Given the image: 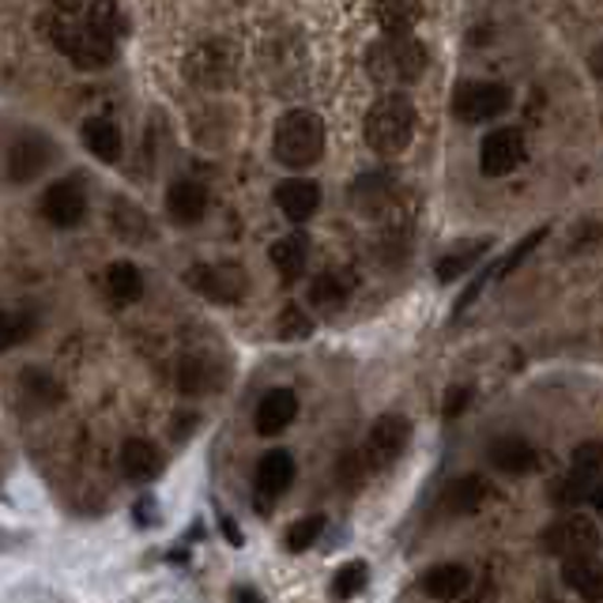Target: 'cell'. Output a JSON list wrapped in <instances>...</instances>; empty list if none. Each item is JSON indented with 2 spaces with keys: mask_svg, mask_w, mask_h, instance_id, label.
<instances>
[{
  "mask_svg": "<svg viewBox=\"0 0 603 603\" xmlns=\"http://www.w3.org/2000/svg\"><path fill=\"white\" fill-rule=\"evenodd\" d=\"M50 38L76 68H106L114 61V35L87 8H65L53 15Z\"/></svg>",
  "mask_w": 603,
  "mask_h": 603,
  "instance_id": "cell-1",
  "label": "cell"
},
{
  "mask_svg": "<svg viewBox=\"0 0 603 603\" xmlns=\"http://www.w3.org/2000/svg\"><path fill=\"white\" fill-rule=\"evenodd\" d=\"M272 151L287 170H306L324 155V125L313 110H291L280 117L272 137Z\"/></svg>",
  "mask_w": 603,
  "mask_h": 603,
  "instance_id": "cell-2",
  "label": "cell"
},
{
  "mask_svg": "<svg viewBox=\"0 0 603 603\" xmlns=\"http://www.w3.org/2000/svg\"><path fill=\"white\" fill-rule=\"evenodd\" d=\"M370 151L377 155H400L415 137V106L408 94H385L370 106L367 125H362Z\"/></svg>",
  "mask_w": 603,
  "mask_h": 603,
  "instance_id": "cell-3",
  "label": "cell"
},
{
  "mask_svg": "<svg viewBox=\"0 0 603 603\" xmlns=\"http://www.w3.org/2000/svg\"><path fill=\"white\" fill-rule=\"evenodd\" d=\"M367 68L381 87H408L423 76L426 68V46L415 38H381L377 46H370Z\"/></svg>",
  "mask_w": 603,
  "mask_h": 603,
  "instance_id": "cell-4",
  "label": "cell"
},
{
  "mask_svg": "<svg viewBox=\"0 0 603 603\" xmlns=\"http://www.w3.org/2000/svg\"><path fill=\"white\" fill-rule=\"evenodd\" d=\"M543 551L562 559L566 566L569 562H589V559H596V551H600V531L585 513H569V517L554 521V525L543 531Z\"/></svg>",
  "mask_w": 603,
  "mask_h": 603,
  "instance_id": "cell-5",
  "label": "cell"
},
{
  "mask_svg": "<svg viewBox=\"0 0 603 603\" xmlns=\"http://www.w3.org/2000/svg\"><path fill=\"white\" fill-rule=\"evenodd\" d=\"M513 94L505 84H490V79H472V84H460L452 94V117L464 125H483L495 121L510 110Z\"/></svg>",
  "mask_w": 603,
  "mask_h": 603,
  "instance_id": "cell-6",
  "label": "cell"
},
{
  "mask_svg": "<svg viewBox=\"0 0 603 603\" xmlns=\"http://www.w3.org/2000/svg\"><path fill=\"white\" fill-rule=\"evenodd\" d=\"M411 441V423L403 415H381L374 426L367 431V441H362V457H367L370 472H385L400 460V452L408 449Z\"/></svg>",
  "mask_w": 603,
  "mask_h": 603,
  "instance_id": "cell-7",
  "label": "cell"
},
{
  "mask_svg": "<svg viewBox=\"0 0 603 603\" xmlns=\"http://www.w3.org/2000/svg\"><path fill=\"white\" fill-rule=\"evenodd\" d=\"M189 283L201 291L204 298L219 302V306H238L249 291V280L238 265H196L189 272Z\"/></svg>",
  "mask_w": 603,
  "mask_h": 603,
  "instance_id": "cell-8",
  "label": "cell"
},
{
  "mask_svg": "<svg viewBox=\"0 0 603 603\" xmlns=\"http://www.w3.org/2000/svg\"><path fill=\"white\" fill-rule=\"evenodd\" d=\"M42 216L50 219L53 227L68 230V227H79L87 216V193L84 185H79V178H65V181H53L50 189L42 193Z\"/></svg>",
  "mask_w": 603,
  "mask_h": 603,
  "instance_id": "cell-9",
  "label": "cell"
},
{
  "mask_svg": "<svg viewBox=\"0 0 603 603\" xmlns=\"http://www.w3.org/2000/svg\"><path fill=\"white\" fill-rule=\"evenodd\" d=\"M50 163H53V144L46 137H38V132L20 137L8 147V178H12L15 185H27V181L42 178V174L50 170Z\"/></svg>",
  "mask_w": 603,
  "mask_h": 603,
  "instance_id": "cell-10",
  "label": "cell"
},
{
  "mask_svg": "<svg viewBox=\"0 0 603 603\" xmlns=\"http://www.w3.org/2000/svg\"><path fill=\"white\" fill-rule=\"evenodd\" d=\"M521 158H525V137L517 129H495L479 147V170L487 178H505L517 170Z\"/></svg>",
  "mask_w": 603,
  "mask_h": 603,
  "instance_id": "cell-11",
  "label": "cell"
},
{
  "mask_svg": "<svg viewBox=\"0 0 603 603\" xmlns=\"http://www.w3.org/2000/svg\"><path fill=\"white\" fill-rule=\"evenodd\" d=\"M166 211L178 227H193L208 211V185L196 178H178L166 189Z\"/></svg>",
  "mask_w": 603,
  "mask_h": 603,
  "instance_id": "cell-12",
  "label": "cell"
},
{
  "mask_svg": "<svg viewBox=\"0 0 603 603\" xmlns=\"http://www.w3.org/2000/svg\"><path fill=\"white\" fill-rule=\"evenodd\" d=\"M275 204H280V211L291 223H306V219H313L317 208H321V185L306 178H291L275 189Z\"/></svg>",
  "mask_w": 603,
  "mask_h": 603,
  "instance_id": "cell-13",
  "label": "cell"
},
{
  "mask_svg": "<svg viewBox=\"0 0 603 603\" xmlns=\"http://www.w3.org/2000/svg\"><path fill=\"white\" fill-rule=\"evenodd\" d=\"M295 415H298V396L291 388H272L257 403V434H265V438L283 434L295 423Z\"/></svg>",
  "mask_w": 603,
  "mask_h": 603,
  "instance_id": "cell-14",
  "label": "cell"
},
{
  "mask_svg": "<svg viewBox=\"0 0 603 603\" xmlns=\"http://www.w3.org/2000/svg\"><path fill=\"white\" fill-rule=\"evenodd\" d=\"M291 483H295V457L283 452V449L265 452L260 464H257V495L260 498H280Z\"/></svg>",
  "mask_w": 603,
  "mask_h": 603,
  "instance_id": "cell-15",
  "label": "cell"
},
{
  "mask_svg": "<svg viewBox=\"0 0 603 603\" xmlns=\"http://www.w3.org/2000/svg\"><path fill=\"white\" fill-rule=\"evenodd\" d=\"M467 585H472V574H467L464 566H457V562H441V566L426 569L423 581H419V589H423L426 596L449 603V600H460V596H464Z\"/></svg>",
  "mask_w": 603,
  "mask_h": 603,
  "instance_id": "cell-16",
  "label": "cell"
},
{
  "mask_svg": "<svg viewBox=\"0 0 603 603\" xmlns=\"http://www.w3.org/2000/svg\"><path fill=\"white\" fill-rule=\"evenodd\" d=\"M393 196H396V185L388 174H367V178H359L351 189V201H355V208H359V216H381V211L393 204Z\"/></svg>",
  "mask_w": 603,
  "mask_h": 603,
  "instance_id": "cell-17",
  "label": "cell"
},
{
  "mask_svg": "<svg viewBox=\"0 0 603 603\" xmlns=\"http://www.w3.org/2000/svg\"><path fill=\"white\" fill-rule=\"evenodd\" d=\"M84 147L91 151L99 163H117L121 158V129H117L114 121H106V117H91V121H84Z\"/></svg>",
  "mask_w": 603,
  "mask_h": 603,
  "instance_id": "cell-18",
  "label": "cell"
},
{
  "mask_svg": "<svg viewBox=\"0 0 603 603\" xmlns=\"http://www.w3.org/2000/svg\"><path fill=\"white\" fill-rule=\"evenodd\" d=\"M121 472L129 475V479H137V483H147V479H155V475L163 472V457H158V449L151 446V441L129 438L121 446Z\"/></svg>",
  "mask_w": 603,
  "mask_h": 603,
  "instance_id": "cell-19",
  "label": "cell"
},
{
  "mask_svg": "<svg viewBox=\"0 0 603 603\" xmlns=\"http://www.w3.org/2000/svg\"><path fill=\"white\" fill-rule=\"evenodd\" d=\"M347 298H351V283L339 280L336 272H324L309 283V306H313L321 317H336L339 309L347 306Z\"/></svg>",
  "mask_w": 603,
  "mask_h": 603,
  "instance_id": "cell-20",
  "label": "cell"
},
{
  "mask_svg": "<svg viewBox=\"0 0 603 603\" xmlns=\"http://www.w3.org/2000/svg\"><path fill=\"white\" fill-rule=\"evenodd\" d=\"M219 385V367L201 355H185L178 362V388L185 396H208Z\"/></svg>",
  "mask_w": 603,
  "mask_h": 603,
  "instance_id": "cell-21",
  "label": "cell"
},
{
  "mask_svg": "<svg viewBox=\"0 0 603 603\" xmlns=\"http://www.w3.org/2000/svg\"><path fill=\"white\" fill-rule=\"evenodd\" d=\"M487 498V487H483L479 475H464V479H452L441 495V510L449 517H467V513L479 510V502Z\"/></svg>",
  "mask_w": 603,
  "mask_h": 603,
  "instance_id": "cell-22",
  "label": "cell"
},
{
  "mask_svg": "<svg viewBox=\"0 0 603 603\" xmlns=\"http://www.w3.org/2000/svg\"><path fill=\"white\" fill-rule=\"evenodd\" d=\"M562 581H566L569 589H574L581 600L603 603V562H596V559H589V562H569V566L562 569Z\"/></svg>",
  "mask_w": 603,
  "mask_h": 603,
  "instance_id": "cell-23",
  "label": "cell"
},
{
  "mask_svg": "<svg viewBox=\"0 0 603 603\" xmlns=\"http://www.w3.org/2000/svg\"><path fill=\"white\" fill-rule=\"evenodd\" d=\"M490 464L505 475H521L536 464V452H531L525 438H498L490 441Z\"/></svg>",
  "mask_w": 603,
  "mask_h": 603,
  "instance_id": "cell-24",
  "label": "cell"
},
{
  "mask_svg": "<svg viewBox=\"0 0 603 603\" xmlns=\"http://www.w3.org/2000/svg\"><path fill=\"white\" fill-rule=\"evenodd\" d=\"M106 287L114 302L132 306V302H140V295H144V275H140V268L132 260H114L106 272Z\"/></svg>",
  "mask_w": 603,
  "mask_h": 603,
  "instance_id": "cell-25",
  "label": "cell"
},
{
  "mask_svg": "<svg viewBox=\"0 0 603 603\" xmlns=\"http://www.w3.org/2000/svg\"><path fill=\"white\" fill-rule=\"evenodd\" d=\"M268 257H272V265H275V272L283 275V280H298L302 275V268H306V257H309V242L302 234H287V238H280V242L268 249Z\"/></svg>",
  "mask_w": 603,
  "mask_h": 603,
  "instance_id": "cell-26",
  "label": "cell"
},
{
  "mask_svg": "<svg viewBox=\"0 0 603 603\" xmlns=\"http://www.w3.org/2000/svg\"><path fill=\"white\" fill-rule=\"evenodd\" d=\"M487 249H490V242H487V238H479V242H472V245H464V249H457V253H449V257H441L438 260V280L441 283H452V280H460V275H467V268L479 265L483 253H487Z\"/></svg>",
  "mask_w": 603,
  "mask_h": 603,
  "instance_id": "cell-27",
  "label": "cell"
},
{
  "mask_svg": "<svg viewBox=\"0 0 603 603\" xmlns=\"http://www.w3.org/2000/svg\"><path fill=\"white\" fill-rule=\"evenodd\" d=\"M114 227L121 230V234L129 238V242H144V238L151 234L147 216L137 208V204H129V201H117V204H114Z\"/></svg>",
  "mask_w": 603,
  "mask_h": 603,
  "instance_id": "cell-28",
  "label": "cell"
},
{
  "mask_svg": "<svg viewBox=\"0 0 603 603\" xmlns=\"http://www.w3.org/2000/svg\"><path fill=\"white\" fill-rule=\"evenodd\" d=\"M367 581H370L367 562H347V566H339L336 581H332V592H336L339 600H351L367 589Z\"/></svg>",
  "mask_w": 603,
  "mask_h": 603,
  "instance_id": "cell-29",
  "label": "cell"
},
{
  "mask_svg": "<svg viewBox=\"0 0 603 603\" xmlns=\"http://www.w3.org/2000/svg\"><path fill=\"white\" fill-rule=\"evenodd\" d=\"M23 388L42 403H61V396H65L61 393V385L46 374V370H23Z\"/></svg>",
  "mask_w": 603,
  "mask_h": 603,
  "instance_id": "cell-30",
  "label": "cell"
},
{
  "mask_svg": "<svg viewBox=\"0 0 603 603\" xmlns=\"http://www.w3.org/2000/svg\"><path fill=\"white\" fill-rule=\"evenodd\" d=\"M275 332H280V339H306L313 332V321L302 306H287L275 321Z\"/></svg>",
  "mask_w": 603,
  "mask_h": 603,
  "instance_id": "cell-31",
  "label": "cell"
},
{
  "mask_svg": "<svg viewBox=\"0 0 603 603\" xmlns=\"http://www.w3.org/2000/svg\"><path fill=\"white\" fill-rule=\"evenodd\" d=\"M27 336H30V317L27 313H8V309H0V351H8V347L23 344Z\"/></svg>",
  "mask_w": 603,
  "mask_h": 603,
  "instance_id": "cell-32",
  "label": "cell"
},
{
  "mask_svg": "<svg viewBox=\"0 0 603 603\" xmlns=\"http://www.w3.org/2000/svg\"><path fill=\"white\" fill-rule=\"evenodd\" d=\"M367 457H362V452H347L344 460H339L336 464V483L344 490H359L362 487V479H367Z\"/></svg>",
  "mask_w": 603,
  "mask_h": 603,
  "instance_id": "cell-33",
  "label": "cell"
},
{
  "mask_svg": "<svg viewBox=\"0 0 603 603\" xmlns=\"http://www.w3.org/2000/svg\"><path fill=\"white\" fill-rule=\"evenodd\" d=\"M324 531V517H302L295 521V525L287 528V547L291 551H306V547H313L317 543V536Z\"/></svg>",
  "mask_w": 603,
  "mask_h": 603,
  "instance_id": "cell-34",
  "label": "cell"
},
{
  "mask_svg": "<svg viewBox=\"0 0 603 603\" xmlns=\"http://www.w3.org/2000/svg\"><path fill=\"white\" fill-rule=\"evenodd\" d=\"M574 472H585V475H596V479H603V446L600 441H585V446L574 449Z\"/></svg>",
  "mask_w": 603,
  "mask_h": 603,
  "instance_id": "cell-35",
  "label": "cell"
},
{
  "mask_svg": "<svg viewBox=\"0 0 603 603\" xmlns=\"http://www.w3.org/2000/svg\"><path fill=\"white\" fill-rule=\"evenodd\" d=\"M467 400H472V393H467V388H449V396H446V419H457L460 411L467 408Z\"/></svg>",
  "mask_w": 603,
  "mask_h": 603,
  "instance_id": "cell-36",
  "label": "cell"
},
{
  "mask_svg": "<svg viewBox=\"0 0 603 603\" xmlns=\"http://www.w3.org/2000/svg\"><path fill=\"white\" fill-rule=\"evenodd\" d=\"M592 73L603 79V46H596V50H592Z\"/></svg>",
  "mask_w": 603,
  "mask_h": 603,
  "instance_id": "cell-37",
  "label": "cell"
},
{
  "mask_svg": "<svg viewBox=\"0 0 603 603\" xmlns=\"http://www.w3.org/2000/svg\"><path fill=\"white\" fill-rule=\"evenodd\" d=\"M592 505H596V510L603 513V483H600V490H596V495H592Z\"/></svg>",
  "mask_w": 603,
  "mask_h": 603,
  "instance_id": "cell-38",
  "label": "cell"
},
{
  "mask_svg": "<svg viewBox=\"0 0 603 603\" xmlns=\"http://www.w3.org/2000/svg\"><path fill=\"white\" fill-rule=\"evenodd\" d=\"M242 603H260L257 592H242Z\"/></svg>",
  "mask_w": 603,
  "mask_h": 603,
  "instance_id": "cell-39",
  "label": "cell"
}]
</instances>
